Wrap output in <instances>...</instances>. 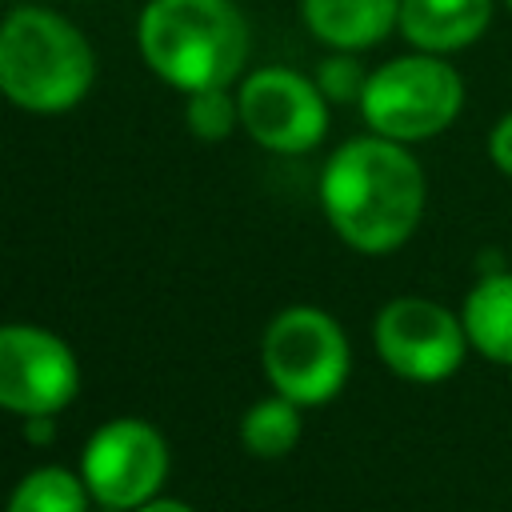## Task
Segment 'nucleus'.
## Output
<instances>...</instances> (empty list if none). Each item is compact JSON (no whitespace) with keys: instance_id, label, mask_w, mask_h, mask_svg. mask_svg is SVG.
<instances>
[{"instance_id":"nucleus-1","label":"nucleus","mask_w":512,"mask_h":512,"mask_svg":"<svg viewBox=\"0 0 512 512\" xmlns=\"http://www.w3.org/2000/svg\"><path fill=\"white\" fill-rule=\"evenodd\" d=\"M320 212L360 256L404 248L428 208V176L408 144L364 132L344 140L320 168Z\"/></svg>"},{"instance_id":"nucleus-2","label":"nucleus","mask_w":512,"mask_h":512,"mask_svg":"<svg viewBox=\"0 0 512 512\" xmlns=\"http://www.w3.org/2000/svg\"><path fill=\"white\" fill-rule=\"evenodd\" d=\"M136 48L160 84L192 96L240 84L252 32L232 0H148L136 16Z\"/></svg>"},{"instance_id":"nucleus-3","label":"nucleus","mask_w":512,"mask_h":512,"mask_svg":"<svg viewBox=\"0 0 512 512\" xmlns=\"http://www.w3.org/2000/svg\"><path fill=\"white\" fill-rule=\"evenodd\" d=\"M88 32L56 8L16 4L0 16V96L32 116L80 108L96 84Z\"/></svg>"},{"instance_id":"nucleus-4","label":"nucleus","mask_w":512,"mask_h":512,"mask_svg":"<svg viewBox=\"0 0 512 512\" xmlns=\"http://www.w3.org/2000/svg\"><path fill=\"white\" fill-rule=\"evenodd\" d=\"M356 108L368 132L412 148L456 124L464 112V76L448 56L404 52L368 72V88Z\"/></svg>"},{"instance_id":"nucleus-5","label":"nucleus","mask_w":512,"mask_h":512,"mask_svg":"<svg viewBox=\"0 0 512 512\" xmlns=\"http://www.w3.org/2000/svg\"><path fill=\"white\" fill-rule=\"evenodd\" d=\"M260 364L276 396L316 408L340 396L352 372V348L340 320L316 304L280 308L260 336Z\"/></svg>"},{"instance_id":"nucleus-6","label":"nucleus","mask_w":512,"mask_h":512,"mask_svg":"<svg viewBox=\"0 0 512 512\" xmlns=\"http://www.w3.org/2000/svg\"><path fill=\"white\" fill-rule=\"evenodd\" d=\"M372 344L384 368L408 384H444L472 352L460 312L428 296H392L372 320Z\"/></svg>"},{"instance_id":"nucleus-7","label":"nucleus","mask_w":512,"mask_h":512,"mask_svg":"<svg viewBox=\"0 0 512 512\" xmlns=\"http://www.w3.org/2000/svg\"><path fill=\"white\" fill-rule=\"evenodd\" d=\"M236 100H240V132L264 152L304 156L320 148V140L328 136L332 104L324 100L316 80L296 68L264 64L244 72L236 84Z\"/></svg>"},{"instance_id":"nucleus-8","label":"nucleus","mask_w":512,"mask_h":512,"mask_svg":"<svg viewBox=\"0 0 512 512\" xmlns=\"http://www.w3.org/2000/svg\"><path fill=\"white\" fill-rule=\"evenodd\" d=\"M168 476V444L140 416H116L100 424L80 456V480L100 508L136 512Z\"/></svg>"},{"instance_id":"nucleus-9","label":"nucleus","mask_w":512,"mask_h":512,"mask_svg":"<svg viewBox=\"0 0 512 512\" xmlns=\"http://www.w3.org/2000/svg\"><path fill=\"white\" fill-rule=\"evenodd\" d=\"M80 392V364L64 336L40 324H0V408L24 416H56Z\"/></svg>"},{"instance_id":"nucleus-10","label":"nucleus","mask_w":512,"mask_h":512,"mask_svg":"<svg viewBox=\"0 0 512 512\" xmlns=\"http://www.w3.org/2000/svg\"><path fill=\"white\" fill-rule=\"evenodd\" d=\"M496 0H400V36L412 52L452 56L472 48L492 24Z\"/></svg>"},{"instance_id":"nucleus-11","label":"nucleus","mask_w":512,"mask_h":512,"mask_svg":"<svg viewBox=\"0 0 512 512\" xmlns=\"http://www.w3.org/2000/svg\"><path fill=\"white\" fill-rule=\"evenodd\" d=\"M300 20L328 52H368L400 28V0H300Z\"/></svg>"},{"instance_id":"nucleus-12","label":"nucleus","mask_w":512,"mask_h":512,"mask_svg":"<svg viewBox=\"0 0 512 512\" xmlns=\"http://www.w3.org/2000/svg\"><path fill=\"white\" fill-rule=\"evenodd\" d=\"M460 320L472 352L512 368V268L480 272L460 304Z\"/></svg>"},{"instance_id":"nucleus-13","label":"nucleus","mask_w":512,"mask_h":512,"mask_svg":"<svg viewBox=\"0 0 512 512\" xmlns=\"http://www.w3.org/2000/svg\"><path fill=\"white\" fill-rule=\"evenodd\" d=\"M300 404L284 400V396H264L256 400L244 416H240V440L252 456H264V460H276V456H288L296 444H300Z\"/></svg>"},{"instance_id":"nucleus-14","label":"nucleus","mask_w":512,"mask_h":512,"mask_svg":"<svg viewBox=\"0 0 512 512\" xmlns=\"http://www.w3.org/2000/svg\"><path fill=\"white\" fill-rule=\"evenodd\" d=\"M88 500L92 492L80 476L64 468H36L12 488L8 512H88Z\"/></svg>"},{"instance_id":"nucleus-15","label":"nucleus","mask_w":512,"mask_h":512,"mask_svg":"<svg viewBox=\"0 0 512 512\" xmlns=\"http://www.w3.org/2000/svg\"><path fill=\"white\" fill-rule=\"evenodd\" d=\"M184 124L196 140H228L232 132H240V100L236 88H208V92H192L184 96Z\"/></svg>"},{"instance_id":"nucleus-16","label":"nucleus","mask_w":512,"mask_h":512,"mask_svg":"<svg viewBox=\"0 0 512 512\" xmlns=\"http://www.w3.org/2000/svg\"><path fill=\"white\" fill-rule=\"evenodd\" d=\"M312 80L328 104H360V96L368 88V68L360 64V52H328L316 64Z\"/></svg>"},{"instance_id":"nucleus-17","label":"nucleus","mask_w":512,"mask_h":512,"mask_svg":"<svg viewBox=\"0 0 512 512\" xmlns=\"http://www.w3.org/2000/svg\"><path fill=\"white\" fill-rule=\"evenodd\" d=\"M484 152H488L492 168H496L500 176H508V180H512V108H508V112L488 128Z\"/></svg>"},{"instance_id":"nucleus-18","label":"nucleus","mask_w":512,"mask_h":512,"mask_svg":"<svg viewBox=\"0 0 512 512\" xmlns=\"http://www.w3.org/2000/svg\"><path fill=\"white\" fill-rule=\"evenodd\" d=\"M56 432V416H24V436L28 444H48Z\"/></svg>"},{"instance_id":"nucleus-19","label":"nucleus","mask_w":512,"mask_h":512,"mask_svg":"<svg viewBox=\"0 0 512 512\" xmlns=\"http://www.w3.org/2000/svg\"><path fill=\"white\" fill-rule=\"evenodd\" d=\"M136 512H192L188 504H180V500H164V496H152L148 504H140Z\"/></svg>"},{"instance_id":"nucleus-20","label":"nucleus","mask_w":512,"mask_h":512,"mask_svg":"<svg viewBox=\"0 0 512 512\" xmlns=\"http://www.w3.org/2000/svg\"><path fill=\"white\" fill-rule=\"evenodd\" d=\"M96 508H100V504H96ZM100 512H120V508H100Z\"/></svg>"},{"instance_id":"nucleus-21","label":"nucleus","mask_w":512,"mask_h":512,"mask_svg":"<svg viewBox=\"0 0 512 512\" xmlns=\"http://www.w3.org/2000/svg\"><path fill=\"white\" fill-rule=\"evenodd\" d=\"M504 8H508V12H512V0H504Z\"/></svg>"}]
</instances>
